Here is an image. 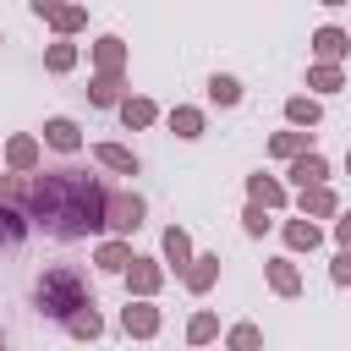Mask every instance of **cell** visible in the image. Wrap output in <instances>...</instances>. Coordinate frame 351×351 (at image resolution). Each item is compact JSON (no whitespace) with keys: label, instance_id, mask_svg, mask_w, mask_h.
Returning a JSON list of instances; mask_svg holds the SVG:
<instances>
[{"label":"cell","instance_id":"obj_1","mask_svg":"<svg viewBox=\"0 0 351 351\" xmlns=\"http://www.w3.org/2000/svg\"><path fill=\"white\" fill-rule=\"evenodd\" d=\"M88 230H104V186L82 170H66V208H60V230L55 236H88Z\"/></svg>","mask_w":351,"mask_h":351},{"label":"cell","instance_id":"obj_2","mask_svg":"<svg viewBox=\"0 0 351 351\" xmlns=\"http://www.w3.org/2000/svg\"><path fill=\"white\" fill-rule=\"evenodd\" d=\"M33 296H38V313H49V318H66L71 307L93 302V296H88V280H82V269H71V263H55V269H44Z\"/></svg>","mask_w":351,"mask_h":351},{"label":"cell","instance_id":"obj_3","mask_svg":"<svg viewBox=\"0 0 351 351\" xmlns=\"http://www.w3.org/2000/svg\"><path fill=\"white\" fill-rule=\"evenodd\" d=\"M137 225H143V197L137 192H104V230L132 236Z\"/></svg>","mask_w":351,"mask_h":351},{"label":"cell","instance_id":"obj_4","mask_svg":"<svg viewBox=\"0 0 351 351\" xmlns=\"http://www.w3.org/2000/svg\"><path fill=\"white\" fill-rule=\"evenodd\" d=\"M121 329L126 335H137V340H148V335H159V307L143 296V302H126L121 307Z\"/></svg>","mask_w":351,"mask_h":351},{"label":"cell","instance_id":"obj_5","mask_svg":"<svg viewBox=\"0 0 351 351\" xmlns=\"http://www.w3.org/2000/svg\"><path fill=\"white\" fill-rule=\"evenodd\" d=\"M60 324H66V335H77V340H99V335H104V318H99V307H93V302L71 307Z\"/></svg>","mask_w":351,"mask_h":351},{"label":"cell","instance_id":"obj_6","mask_svg":"<svg viewBox=\"0 0 351 351\" xmlns=\"http://www.w3.org/2000/svg\"><path fill=\"white\" fill-rule=\"evenodd\" d=\"M44 143L60 148V154H77V148H82V132H77V121L55 115V121H44Z\"/></svg>","mask_w":351,"mask_h":351},{"label":"cell","instance_id":"obj_7","mask_svg":"<svg viewBox=\"0 0 351 351\" xmlns=\"http://www.w3.org/2000/svg\"><path fill=\"white\" fill-rule=\"evenodd\" d=\"M324 176H329V165H324V154H313V148H302V154L291 159V181H296V186H318Z\"/></svg>","mask_w":351,"mask_h":351},{"label":"cell","instance_id":"obj_8","mask_svg":"<svg viewBox=\"0 0 351 351\" xmlns=\"http://www.w3.org/2000/svg\"><path fill=\"white\" fill-rule=\"evenodd\" d=\"M181 274H186V291H197V296H203V291L219 280V258H214V252H203V258H192Z\"/></svg>","mask_w":351,"mask_h":351},{"label":"cell","instance_id":"obj_9","mask_svg":"<svg viewBox=\"0 0 351 351\" xmlns=\"http://www.w3.org/2000/svg\"><path fill=\"white\" fill-rule=\"evenodd\" d=\"M159 280H165V274H159V263H148V258H132V263H126V285H132L137 296H154V291H159Z\"/></svg>","mask_w":351,"mask_h":351},{"label":"cell","instance_id":"obj_10","mask_svg":"<svg viewBox=\"0 0 351 351\" xmlns=\"http://www.w3.org/2000/svg\"><path fill=\"white\" fill-rule=\"evenodd\" d=\"M346 49H351V38H346L340 27H318V33H313V55H318V60H340Z\"/></svg>","mask_w":351,"mask_h":351},{"label":"cell","instance_id":"obj_11","mask_svg":"<svg viewBox=\"0 0 351 351\" xmlns=\"http://www.w3.org/2000/svg\"><path fill=\"white\" fill-rule=\"evenodd\" d=\"M93 159H99V165H110V170H121V176H137V154H132V148H121V143H99V148H93Z\"/></svg>","mask_w":351,"mask_h":351},{"label":"cell","instance_id":"obj_12","mask_svg":"<svg viewBox=\"0 0 351 351\" xmlns=\"http://www.w3.org/2000/svg\"><path fill=\"white\" fill-rule=\"evenodd\" d=\"M5 159H11V170H38V137H11Z\"/></svg>","mask_w":351,"mask_h":351},{"label":"cell","instance_id":"obj_13","mask_svg":"<svg viewBox=\"0 0 351 351\" xmlns=\"http://www.w3.org/2000/svg\"><path fill=\"white\" fill-rule=\"evenodd\" d=\"M269 285H274L280 296H296V291H302V274H296V263H291V258H274V263H269Z\"/></svg>","mask_w":351,"mask_h":351},{"label":"cell","instance_id":"obj_14","mask_svg":"<svg viewBox=\"0 0 351 351\" xmlns=\"http://www.w3.org/2000/svg\"><path fill=\"white\" fill-rule=\"evenodd\" d=\"M307 88H318V93H340V88H346V77H340V66H335V60H318V66L307 71Z\"/></svg>","mask_w":351,"mask_h":351},{"label":"cell","instance_id":"obj_15","mask_svg":"<svg viewBox=\"0 0 351 351\" xmlns=\"http://www.w3.org/2000/svg\"><path fill=\"white\" fill-rule=\"evenodd\" d=\"M302 214H313V219H324V214H335V192L318 181V186H302Z\"/></svg>","mask_w":351,"mask_h":351},{"label":"cell","instance_id":"obj_16","mask_svg":"<svg viewBox=\"0 0 351 351\" xmlns=\"http://www.w3.org/2000/svg\"><path fill=\"white\" fill-rule=\"evenodd\" d=\"M285 241H291L296 252H313V247L324 241V230H318L313 219H291V225H285Z\"/></svg>","mask_w":351,"mask_h":351},{"label":"cell","instance_id":"obj_17","mask_svg":"<svg viewBox=\"0 0 351 351\" xmlns=\"http://www.w3.org/2000/svg\"><path fill=\"white\" fill-rule=\"evenodd\" d=\"M165 258H170L176 269H186V263H192V236H186L181 225H170V230H165Z\"/></svg>","mask_w":351,"mask_h":351},{"label":"cell","instance_id":"obj_18","mask_svg":"<svg viewBox=\"0 0 351 351\" xmlns=\"http://www.w3.org/2000/svg\"><path fill=\"white\" fill-rule=\"evenodd\" d=\"M170 132H176V137H197V132H203V110L176 104V110H170Z\"/></svg>","mask_w":351,"mask_h":351},{"label":"cell","instance_id":"obj_19","mask_svg":"<svg viewBox=\"0 0 351 351\" xmlns=\"http://www.w3.org/2000/svg\"><path fill=\"white\" fill-rule=\"evenodd\" d=\"M247 192H252V203H263V208H280V203H285V186H280V181H269V176H252V181H247Z\"/></svg>","mask_w":351,"mask_h":351},{"label":"cell","instance_id":"obj_20","mask_svg":"<svg viewBox=\"0 0 351 351\" xmlns=\"http://www.w3.org/2000/svg\"><path fill=\"white\" fill-rule=\"evenodd\" d=\"M93 60H99V71H110V77H115V71H121V60H126L121 38H99V44H93Z\"/></svg>","mask_w":351,"mask_h":351},{"label":"cell","instance_id":"obj_21","mask_svg":"<svg viewBox=\"0 0 351 351\" xmlns=\"http://www.w3.org/2000/svg\"><path fill=\"white\" fill-rule=\"evenodd\" d=\"M154 115H159L154 99H121V121L126 126H154Z\"/></svg>","mask_w":351,"mask_h":351},{"label":"cell","instance_id":"obj_22","mask_svg":"<svg viewBox=\"0 0 351 351\" xmlns=\"http://www.w3.org/2000/svg\"><path fill=\"white\" fill-rule=\"evenodd\" d=\"M126 263H132V247H126V241H104V247H99V269L126 274Z\"/></svg>","mask_w":351,"mask_h":351},{"label":"cell","instance_id":"obj_23","mask_svg":"<svg viewBox=\"0 0 351 351\" xmlns=\"http://www.w3.org/2000/svg\"><path fill=\"white\" fill-rule=\"evenodd\" d=\"M88 99H93V104H121V77L99 71V77H93V88H88Z\"/></svg>","mask_w":351,"mask_h":351},{"label":"cell","instance_id":"obj_24","mask_svg":"<svg viewBox=\"0 0 351 351\" xmlns=\"http://www.w3.org/2000/svg\"><path fill=\"white\" fill-rule=\"evenodd\" d=\"M302 148H307V132H274V143H269L274 159H296Z\"/></svg>","mask_w":351,"mask_h":351},{"label":"cell","instance_id":"obj_25","mask_svg":"<svg viewBox=\"0 0 351 351\" xmlns=\"http://www.w3.org/2000/svg\"><path fill=\"white\" fill-rule=\"evenodd\" d=\"M22 230H27V225H22V214H16L11 203H0V247H16V241H22Z\"/></svg>","mask_w":351,"mask_h":351},{"label":"cell","instance_id":"obj_26","mask_svg":"<svg viewBox=\"0 0 351 351\" xmlns=\"http://www.w3.org/2000/svg\"><path fill=\"white\" fill-rule=\"evenodd\" d=\"M318 115H324V110H318L313 99H291V104H285V121H291V126H318Z\"/></svg>","mask_w":351,"mask_h":351},{"label":"cell","instance_id":"obj_27","mask_svg":"<svg viewBox=\"0 0 351 351\" xmlns=\"http://www.w3.org/2000/svg\"><path fill=\"white\" fill-rule=\"evenodd\" d=\"M208 99H214V104H241V82H236V77H214V82H208Z\"/></svg>","mask_w":351,"mask_h":351},{"label":"cell","instance_id":"obj_28","mask_svg":"<svg viewBox=\"0 0 351 351\" xmlns=\"http://www.w3.org/2000/svg\"><path fill=\"white\" fill-rule=\"evenodd\" d=\"M214 335H219V318H214V313H197V318L186 324V340H192V346H203V340H214Z\"/></svg>","mask_w":351,"mask_h":351},{"label":"cell","instance_id":"obj_29","mask_svg":"<svg viewBox=\"0 0 351 351\" xmlns=\"http://www.w3.org/2000/svg\"><path fill=\"white\" fill-rule=\"evenodd\" d=\"M230 351H263L258 324H236V329H230Z\"/></svg>","mask_w":351,"mask_h":351},{"label":"cell","instance_id":"obj_30","mask_svg":"<svg viewBox=\"0 0 351 351\" xmlns=\"http://www.w3.org/2000/svg\"><path fill=\"white\" fill-rule=\"evenodd\" d=\"M49 22H55V27H60V33H77V27H82V22H88V11H82V5H60V11H55V16H49Z\"/></svg>","mask_w":351,"mask_h":351},{"label":"cell","instance_id":"obj_31","mask_svg":"<svg viewBox=\"0 0 351 351\" xmlns=\"http://www.w3.org/2000/svg\"><path fill=\"white\" fill-rule=\"evenodd\" d=\"M44 66H49V71H71V66H77V49H71V44H49Z\"/></svg>","mask_w":351,"mask_h":351},{"label":"cell","instance_id":"obj_32","mask_svg":"<svg viewBox=\"0 0 351 351\" xmlns=\"http://www.w3.org/2000/svg\"><path fill=\"white\" fill-rule=\"evenodd\" d=\"M241 225H247V236H263V230H269V219H263V203H252V208L241 214Z\"/></svg>","mask_w":351,"mask_h":351},{"label":"cell","instance_id":"obj_33","mask_svg":"<svg viewBox=\"0 0 351 351\" xmlns=\"http://www.w3.org/2000/svg\"><path fill=\"white\" fill-rule=\"evenodd\" d=\"M329 274H335V285H351V247L335 252V269H329Z\"/></svg>","mask_w":351,"mask_h":351},{"label":"cell","instance_id":"obj_34","mask_svg":"<svg viewBox=\"0 0 351 351\" xmlns=\"http://www.w3.org/2000/svg\"><path fill=\"white\" fill-rule=\"evenodd\" d=\"M27 5H33V11H38V16H55V11H60V5H66V0H27Z\"/></svg>","mask_w":351,"mask_h":351},{"label":"cell","instance_id":"obj_35","mask_svg":"<svg viewBox=\"0 0 351 351\" xmlns=\"http://www.w3.org/2000/svg\"><path fill=\"white\" fill-rule=\"evenodd\" d=\"M335 236H340V247H351V214H340V219H335Z\"/></svg>","mask_w":351,"mask_h":351},{"label":"cell","instance_id":"obj_36","mask_svg":"<svg viewBox=\"0 0 351 351\" xmlns=\"http://www.w3.org/2000/svg\"><path fill=\"white\" fill-rule=\"evenodd\" d=\"M324 5H346V0H324Z\"/></svg>","mask_w":351,"mask_h":351},{"label":"cell","instance_id":"obj_37","mask_svg":"<svg viewBox=\"0 0 351 351\" xmlns=\"http://www.w3.org/2000/svg\"><path fill=\"white\" fill-rule=\"evenodd\" d=\"M346 170H351V148H346Z\"/></svg>","mask_w":351,"mask_h":351},{"label":"cell","instance_id":"obj_38","mask_svg":"<svg viewBox=\"0 0 351 351\" xmlns=\"http://www.w3.org/2000/svg\"><path fill=\"white\" fill-rule=\"evenodd\" d=\"M0 351H5V346H0Z\"/></svg>","mask_w":351,"mask_h":351}]
</instances>
